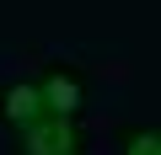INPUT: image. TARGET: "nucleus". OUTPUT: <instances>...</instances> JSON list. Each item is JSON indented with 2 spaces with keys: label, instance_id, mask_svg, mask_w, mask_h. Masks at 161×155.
Masks as SVG:
<instances>
[{
  "label": "nucleus",
  "instance_id": "f257e3e1",
  "mask_svg": "<svg viewBox=\"0 0 161 155\" xmlns=\"http://www.w3.org/2000/svg\"><path fill=\"white\" fill-rule=\"evenodd\" d=\"M70 150H86V128H80V118L38 112V118L16 123V155H70Z\"/></svg>",
  "mask_w": 161,
  "mask_h": 155
},
{
  "label": "nucleus",
  "instance_id": "f03ea898",
  "mask_svg": "<svg viewBox=\"0 0 161 155\" xmlns=\"http://www.w3.org/2000/svg\"><path fill=\"white\" fill-rule=\"evenodd\" d=\"M38 96H43V112H64V118H80L92 96V75L80 64H64V59H48L43 75H38Z\"/></svg>",
  "mask_w": 161,
  "mask_h": 155
},
{
  "label": "nucleus",
  "instance_id": "7ed1b4c3",
  "mask_svg": "<svg viewBox=\"0 0 161 155\" xmlns=\"http://www.w3.org/2000/svg\"><path fill=\"white\" fill-rule=\"evenodd\" d=\"M43 112V96H38V80H6L0 86V123H27Z\"/></svg>",
  "mask_w": 161,
  "mask_h": 155
},
{
  "label": "nucleus",
  "instance_id": "20e7f679",
  "mask_svg": "<svg viewBox=\"0 0 161 155\" xmlns=\"http://www.w3.org/2000/svg\"><path fill=\"white\" fill-rule=\"evenodd\" d=\"M113 139H118V155H161V128L156 123H124Z\"/></svg>",
  "mask_w": 161,
  "mask_h": 155
},
{
  "label": "nucleus",
  "instance_id": "39448f33",
  "mask_svg": "<svg viewBox=\"0 0 161 155\" xmlns=\"http://www.w3.org/2000/svg\"><path fill=\"white\" fill-rule=\"evenodd\" d=\"M70 155H86V150H70Z\"/></svg>",
  "mask_w": 161,
  "mask_h": 155
}]
</instances>
